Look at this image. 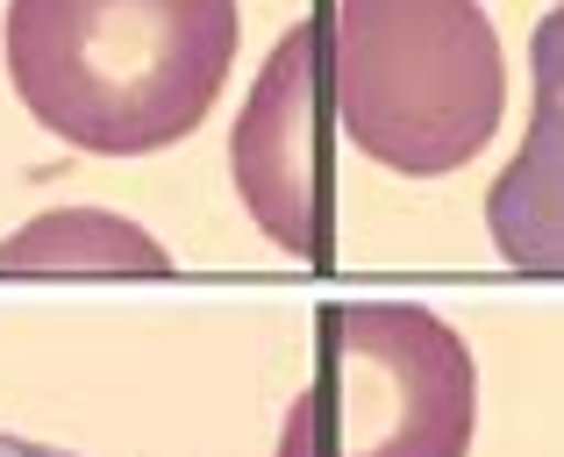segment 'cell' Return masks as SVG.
I'll list each match as a JSON object with an SVG mask.
<instances>
[{"instance_id": "obj_2", "label": "cell", "mask_w": 564, "mask_h": 457, "mask_svg": "<svg viewBox=\"0 0 564 457\" xmlns=\"http://www.w3.org/2000/svg\"><path fill=\"white\" fill-rule=\"evenodd\" d=\"M329 100L344 137L400 179H443L494 143L508 57L479 0H336Z\"/></svg>"}, {"instance_id": "obj_5", "label": "cell", "mask_w": 564, "mask_h": 457, "mask_svg": "<svg viewBox=\"0 0 564 457\" xmlns=\"http://www.w3.org/2000/svg\"><path fill=\"white\" fill-rule=\"evenodd\" d=\"M529 72H536V108L522 151L486 194V236L514 272L564 279V0L529 36Z\"/></svg>"}, {"instance_id": "obj_6", "label": "cell", "mask_w": 564, "mask_h": 457, "mask_svg": "<svg viewBox=\"0 0 564 457\" xmlns=\"http://www.w3.org/2000/svg\"><path fill=\"white\" fill-rule=\"evenodd\" d=\"M0 272H143L165 279L172 258L143 222L108 208H57L36 215L0 243Z\"/></svg>"}, {"instance_id": "obj_1", "label": "cell", "mask_w": 564, "mask_h": 457, "mask_svg": "<svg viewBox=\"0 0 564 457\" xmlns=\"http://www.w3.org/2000/svg\"><path fill=\"white\" fill-rule=\"evenodd\" d=\"M243 43L236 0H8L0 65L29 122L94 157L186 143Z\"/></svg>"}, {"instance_id": "obj_3", "label": "cell", "mask_w": 564, "mask_h": 457, "mask_svg": "<svg viewBox=\"0 0 564 457\" xmlns=\"http://www.w3.org/2000/svg\"><path fill=\"white\" fill-rule=\"evenodd\" d=\"M479 358L422 301L322 315V364L279 422V457H471Z\"/></svg>"}, {"instance_id": "obj_4", "label": "cell", "mask_w": 564, "mask_h": 457, "mask_svg": "<svg viewBox=\"0 0 564 457\" xmlns=\"http://www.w3.org/2000/svg\"><path fill=\"white\" fill-rule=\"evenodd\" d=\"M322 108H329V14H307L272 43L258 86L229 137V179L250 222L293 250L301 264H329V157H322Z\"/></svg>"}, {"instance_id": "obj_7", "label": "cell", "mask_w": 564, "mask_h": 457, "mask_svg": "<svg viewBox=\"0 0 564 457\" xmlns=\"http://www.w3.org/2000/svg\"><path fill=\"white\" fill-rule=\"evenodd\" d=\"M0 457H79V450H57V444H36V436H8L0 429Z\"/></svg>"}]
</instances>
